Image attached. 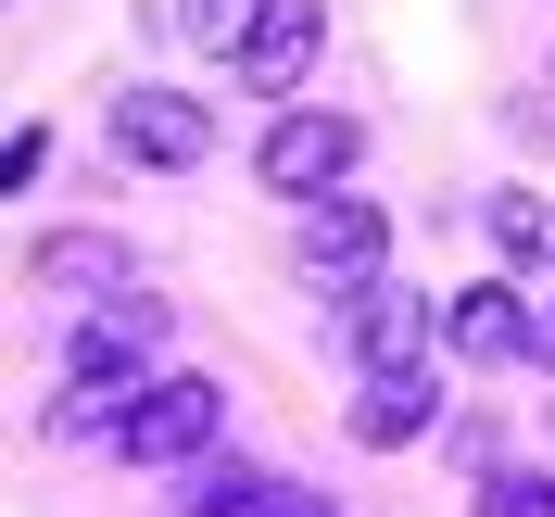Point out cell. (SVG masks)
<instances>
[{"label": "cell", "mask_w": 555, "mask_h": 517, "mask_svg": "<svg viewBox=\"0 0 555 517\" xmlns=\"http://www.w3.org/2000/svg\"><path fill=\"white\" fill-rule=\"evenodd\" d=\"M530 366H555V303H530Z\"/></svg>", "instance_id": "cell-14"}, {"label": "cell", "mask_w": 555, "mask_h": 517, "mask_svg": "<svg viewBox=\"0 0 555 517\" xmlns=\"http://www.w3.org/2000/svg\"><path fill=\"white\" fill-rule=\"evenodd\" d=\"M353 165H366V127H353V114H304L291 102L266 139H253V177H266L278 203H341Z\"/></svg>", "instance_id": "cell-1"}, {"label": "cell", "mask_w": 555, "mask_h": 517, "mask_svg": "<svg viewBox=\"0 0 555 517\" xmlns=\"http://www.w3.org/2000/svg\"><path fill=\"white\" fill-rule=\"evenodd\" d=\"M467 517H555V467H480Z\"/></svg>", "instance_id": "cell-13"}, {"label": "cell", "mask_w": 555, "mask_h": 517, "mask_svg": "<svg viewBox=\"0 0 555 517\" xmlns=\"http://www.w3.org/2000/svg\"><path fill=\"white\" fill-rule=\"evenodd\" d=\"M291 266H304L328 303H366V290L391 277V215H379V203H353V190H341V203H304Z\"/></svg>", "instance_id": "cell-2"}, {"label": "cell", "mask_w": 555, "mask_h": 517, "mask_svg": "<svg viewBox=\"0 0 555 517\" xmlns=\"http://www.w3.org/2000/svg\"><path fill=\"white\" fill-rule=\"evenodd\" d=\"M38 277H64V290H127V241H102V228H64V241H38Z\"/></svg>", "instance_id": "cell-9"}, {"label": "cell", "mask_w": 555, "mask_h": 517, "mask_svg": "<svg viewBox=\"0 0 555 517\" xmlns=\"http://www.w3.org/2000/svg\"><path fill=\"white\" fill-rule=\"evenodd\" d=\"M442 353H467V366H530V290H518V277L454 290V303H442Z\"/></svg>", "instance_id": "cell-6"}, {"label": "cell", "mask_w": 555, "mask_h": 517, "mask_svg": "<svg viewBox=\"0 0 555 517\" xmlns=\"http://www.w3.org/2000/svg\"><path fill=\"white\" fill-rule=\"evenodd\" d=\"M429 341H442V303H429V290H404V277H379L366 303H341V353L366 366V379L429 366Z\"/></svg>", "instance_id": "cell-4"}, {"label": "cell", "mask_w": 555, "mask_h": 517, "mask_svg": "<svg viewBox=\"0 0 555 517\" xmlns=\"http://www.w3.org/2000/svg\"><path fill=\"white\" fill-rule=\"evenodd\" d=\"M328 51V0H266V26H253V51H241V76L266 89L278 114H291V89H304V64Z\"/></svg>", "instance_id": "cell-7"}, {"label": "cell", "mask_w": 555, "mask_h": 517, "mask_svg": "<svg viewBox=\"0 0 555 517\" xmlns=\"http://www.w3.org/2000/svg\"><path fill=\"white\" fill-rule=\"evenodd\" d=\"M278 492L291 480H266V467H190V517H278Z\"/></svg>", "instance_id": "cell-10"}, {"label": "cell", "mask_w": 555, "mask_h": 517, "mask_svg": "<svg viewBox=\"0 0 555 517\" xmlns=\"http://www.w3.org/2000/svg\"><path fill=\"white\" fill-rule=\"evenodd\" d=\"M480 228H492V253H505V266H543V253H555V228H543V203H530V190H492Z\"/></svg>", "instance_id": "cell-12"}, {"label": "cell", "mask_w": 555, "mask_h": 517, "mask_svg": "<svg viewBox=\"0 0 555 517\" xmlns=\"http://www.w3.org/2000/svg\"><path fill=\"white\" fill-rule=\"evenodd\" d=\"M429 416H442V379H429V366H391V379H366L353 391V442L366 454H404V442H429Z\"/></svg>", "instance_id": "cell-8"}, {"label": "cell", "mask_w": 555, "mask_h": 517, "mask_svg": "<svg viewBox=\"0 0 555 517\" xmlns=\"http://www.w3.org/2000/svg\"><path fill=\"white\" fill-rule=\"evenodd\" d=\"M215 429H228V391L190 379V366H165V379L139 391V416L114 429V454H127V467H215Z\"/></svg>", "instance_id": "cell-3"}, {"label": "cell", "mask_w": 555, "mask_h": 517, "mask_svg": "<svg viewBox=\"0 0 555 517\" xmlns=\"http://www.w3.org/2000/svg\"><path fill=\"white\" fill-rule=\"evenodd\" d=\"M253 26H266V0H177V38H190V51H228V64H241Z\"/></svg>", "instance_id": "cell-11"}, {"label": "cell", "mask_w": 555, "mask_h": 517, "mask_svg": "<svg viewBox=\"0 0 555 517\" xmlns=\"http://www.w3.org/2000/svg\"><path fill=\"white\" fill-rule=\"evenodd\" d=\"M114 152L152 165V177H190L215 152V114L190 102V89H114Z\"/></svg>", "instance_id": "cell-5"}]
</instances>
